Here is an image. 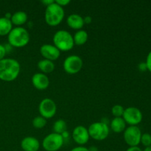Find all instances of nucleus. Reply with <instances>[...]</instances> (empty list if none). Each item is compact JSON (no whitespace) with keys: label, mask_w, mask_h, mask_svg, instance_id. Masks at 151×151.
Instances as JSON below:
<instances>
[{"label":"nucleus","mask_w":151,"mask_h":151,"mask_svg":"<svg viewBox=\"0 0 151 151\" xmlns=\"http://www.w3.org/2000/svg\"><path fill=\"white\" fill-rule=\"evenodd\" d=\"M21 66L13 58H4L0 60V80L5 82L15 81L20 73Z\"/></svg>","instance_id":"1"},{"label":"nucleus","mask_w":151,"mask_h":151,"mask_svg":"<svg viewBox=\"0 0 151 151\" xmlns=\"http://www.w3.org/2000/svg\"><path fill=\"white\" fill-rule=\"evenodd\" d=\"M8 44L13 47L21 48L29 43V34L25 28L22 27H16L13 28L7 35Z\"/></svg>","instance_id":"2"},{"label":"nucleus","mask_w":151,"mask_h":151,"mask_svg":"<svg viewBox=\"0 0 151 151\" xmlns=\"http://www.w3.org/2000/svg\"><path fill=\"white\" fill-rule=\"evenodd\" d=\"M65 13L63 7H60L55 2L46 7L45 22L49 26L56 27L60 24L64 18Z\"/></svg>","instance_id":"3"},{"label":"nucleus","mask_w":151,"mask_h":151,"mask_svg":"<svg viewBox=\"0 0 151 151\" xmlns=\"http://www.w3.org/2000/svg\"><path fill=\"white\" fill-rule=\"evenodd\" d=\"M53 43L56 48L60 51L67 52L72 50L75 46L73 35L68 31L60 29L57 31L53 35Z\"/></svg>","instance_id":"4"},{"label":"nucleus","mask_w":151,"mask_h":151,"mask_svg":"<svg viewBox=\"0 0 151 151\" xmlns=\"http://www.w3.org/2000/svg\"><path fill=\"white\" fill-rule=\"evenodd\" d=\"M89 137L97 141L106 139L109 135L110 128L108 124L103 122H96L91 124L88 128Z\"/></svg>","instance_id":"5"},{"label":"nucleus","mask_w":151,"mask_h":151,"mask_svg":"<svg viewBox=\"0 0 151 151\" xmlns=\"http://www.w3.org/2000/svg\"><path fill=\"white\" fill-rule=\"evenodd\" d=\"M64 139L60 134L52 133L43 139L42 147L46 151H58L63 146Z\"/></svg>","instance_id":"6"},{"label":"nucleus","mask_w":151,"mask_h":151,"mask_svg":"<svg viewBox=\"0 0 151 151\" xmlns=\"http://www.w3.org/2000/svg\"><path fill=\"white\" fill-rule=\"evenodd\" d=\"M142 134L138 126H129L124 131V140L130 147H136L140 144Z\"/></svg>","instance_id":"7"},{"label":"nucleus","mask_w":151,"mask_h":151,"mask_svg":"<svg viewBox=\"0 0 151 151\" xmlns=\"http://www.w3.org/2000/svg\"><path fill=\"white\" fill-rule=\"evenodd\" d=\"M63 69L65 72L70 75L78 73L82 69L83 62L82 58L78 55H69L63 62Z\"/></svg>","instance_id":"8"},{"label":"nucleus","mask_w":151,"mask_h":151,"mask_svg":"<svg viewBox=\"0 0 151 151\" xmlns=\"http://www.w3.org/2000/svg\"><path fill=\"white\" fill-rule=\"evenodd\" d=\"M122 118L125 123L130 126H137L142 121L143 115L141 111L136 107H128L124 111Z\"/></svg>","instance_id":"9"},{"label":"nucleus","mask_w":151,"mask_h":151,"mask_svg":"<svg viewBox=\"0 0 151 151\" xmlns=\"http://www.w3.org/2000/svg\"><path fill=\"white\" fill-rule=\"evenodd\" d=\"M38 111L42 117L44 119H50L55 115L57 111V106L55 103L50 98L42 100L38 106Z\"/></svg>","instance_id":"10"},{"label":"nucleus","mask_w":151,"mask_h":151,"mask_svg":"<svg viewBox=\"0 0 151 151\" xmlns=\"http://www.w3.org/2000/svg\"><path fill=\"white\" fill-rule=\"evenodd\" d=\"M72 136L74 141L80 145L86 144L90 138L88 129L82 125H79L74 128Z\"/></svg>","instance_id":"11"},{"label":"nucleus","mask_w":151,"mask_h":151,"mask_svg":"<svg viewBox=\"0 0 151 151\" xmlns=\"http://www.w3.org/2000/svg\"><path fill=\"white\" fill-rule=\"evenodd\" d=\"M40 53L46 60L54 61L58 59L60 55V51L56 48L54 45L46 44H44L40 48Z\"/></svg>","instance_id":"12"},{"label":"nucleus","mask_w":151,"mask_h":151,"mask_svg":"<svg viewBox=\"0 0 151 151\" xmlns=\"http://www.w3.org/2000/svg\"><path fill=\"white\" fill-rule=\"evenodd\" d=\"M32 83L36 89L45 90L50 86V80L47 75L42 72H39L32 75Z\"/></svg>","instance_id":"13"},{"label":"nucleus","mask_w":151,"mask_h":151,"mask_svg":"<svg viewBox=\"0 0 151 151\" xmlns=\"http://www.w3.org/2000/svg\"><path fill=\"white\" fill-rule=\"evenodd\" d=\"M21 147L24 151H38L40 148V142L35 137H27L21 142Z\"/></svg>","instance_id":"14"},{"label":"nucleus","mask_w":151,"mask_h":151,"mask_svg":"<svg viewBox=\"0 0 151 151\" xmlns=\"http://www.w3.org/2000/svg\"><path fill=\"white\" fill-rule=\"evenodd\" d=\"M66 23L70 28L73 29H78V30L82 29L85 24L83 18L80 15L75 14V13L68 16L66 19Z\"/></svg>","instance_id":"15"},{"label":"nucleus","mask_w":151,"mask_h":151,"mask_svg":"<svg viewBox=\"0 0 151 151\" xmlns=\"http://www.w3.org/2000/svg\"><path fill=\"white\" fill-rule=\"evenodd\" d=\"M126 128V123L122 117H114L111 122V129L116 134L124 132Z\"/></svg>","instance_id":"16"},{"label":"nucleus","mask_w":151,"mask_h":151,"mask_svg":"<svg viewBox=\"0 0 151 151\" xmlns=\"http://www.w3.org/2000/svg\"><path fill=\"white\" fill-rule=\"evenodd\" d=\"M10 21L13 24L21 27L27 22V14L24 11H17L12 15Z\"/></svg>","instance_id":"17"},{"label":"nucleus","mask_w":151,"mask_h":151,"mask_svg":"<svg viewBox=\"0 0 151 151\" xmlns=\"http://www.w3.org/2000/svg\"><path fill=\"white\" fill-rule=\"evenodd\" d=\"M13 29V24L10 19L4 17L0 18V36L7 35Z\"/></svg>","instance_id":"18"},{"label":"nucleus","mask_w":151,"mask_h":151,"mask_svg":"<svg viewBox=\"0 0 151 151\" xmlns=\"http://www.w3.org/2000/svg\"><path fill=\"white\" fill-rule=\"evenodd\" d=\"M38 68L42 72V73L46 75V74L51 73L54 71L55 64L51 60L44 59V60L38 61Z\"/></svg>","instance_id":"19"},{"label":"nucleus","mask_w":151,"mask_h":151,"mask_svg":"<svg viewBox=\"0 0 151 151\" xmlns=\"http://www.w3.org/2000/svg\"><path fill=\"white\" fill-rule=\"evenodd\" d=\"M88 33L86 31L83 29L78 30L73 35L74 44L78 46L83 45L88 41Z\"/></svg>","instance_id":"20"},{"label":"nucleus","mask_w":151,"mask_h":151,"mask_svg":"<svg viewBox=\"0 0 151 151\" xmlns=\"http://www.w3.org/2000/svg\"><path fill=\"white\" fill-rule=\"evenodd\" d=\"M67 129V125H66V122L63 119H58V120L55 121L53 125V130H54V133L58 134L61 135L63 133L66 131Z\"/></svg>","instance_id":"21"},{"label":"nucleus","mask_w":151,"mask_h":151,"mask_svg":"<svg viewBox=\"0 0 151 151\" xmlns=\"http://www.w3.org/2000/svg\"><path fill=\"white\" fill-rule=\"evenodd\" d=\"M46 125H47V119H44L41 116H36L32 120V126L37 129H41Z\"/></svg>","instance_id":"22"},{"label":"nucleus","mask_w":151,"mask_h":151,"mask_svg":"<svg viewBox=\"0 0 151 151\" xmlns=\"http://www.w3.org/2000/svg\"><path fill=\"white\" fill-rule=\"evenodd\" d=\"M125 109L121 105H115L112 107L111 112L114 117H122Z\"/></svg>","instance_id":"23"},{"label":"nucleus","mask_w":151,"mask_h":151,"mask_svg":"<svg viewBox=\"0 0 151 151\" xmlns=\"http://www.w3.org/2000/svg\"><path fill=\"white\" fill-rule=\"evenodd\" d=\"M140 143H142V145H144L145 147L151 146V134L148 133L142 134Z\"/></svg>","instance_id":"24"},{"label":"nucleus","mask_w":151,"mask_h":151,"mask_svg":"<svg viewBox=\"0 0 151 151\" xmlns=\"http://www.w3.org/2000/svg\"><path fill=\"white\" fill-rule=\"evenodd\" d=\"M145 63L146 65H147V70L150 72H151V51L148 53V55H147Z\"/></svg>","instance_id":"25"},{"label":"nucleus","mask_w":151,"mask_h":151,"mask_svg":"<svg viewBox=\"0 0 151 151\" xmlns=\"http://www.w3.org/2000/svg\"><path fill=\"white\" fill-rule=\"evenodd\" d=\"M55 2L58 4L59 6H60V7H63L64 6L69 4L70 3V1L69 0H56V1H55Z\"/></svg>","instance_id":"26"},{"label":"nucleus","mask_w":151,"mask_h":151,"mask_svg":"<svg viewBox=\"0 0 151 151\" xmlns=\"http://www.w3.org/2000/svg\"><path fill=\"white\" fill-rule=\"evenodd\" d=\"M6 50L4 48V46L2 44H0V60L4 58V56L6 55Z\"/></svg>","instance_id":"27"},{"label":"nucleus","mask_w":151,"mask_h":151,"mask_svg":"<svg viewBox=\"0 0 151 151\" xmlns=\"http://www.w3.org/2000/svg\"><path fill=\"white\" fill-rule=\"evenodd\" d=\"M139 69L141 72H145L147 70V65H146L145 62H142V63H140L138 66Z\"/></svg>","instance_id":"28"},{"label":"nucleus","mask_w":151,"mask_h":151,"mask_svg":"<svg viewBox=\"0 0 151 151\" xmlns=\"http://www.w3.org/2000/svg\"><path fill=\"white\" fill-rule=\"evenodd\" d=\"M70 151H88V150L87 147H83V146H78V147H74Z\"/></svg>","instance_id":"29"},{"label":"nucleus","mask_w":151,"mask_h":151,"mask_svg":"<svg viewBox=\"0 0 151 151\" xmlns=\"http://www.w3.org/2000/svg\"><path fill=\"white\" fill-rule=\"evenodd\" d=\"M126 151H142L140 147H139L138 146H136V147H129L127 149Z\"/></svg>","instance_id":"30"},{"label":"nucleus","mask_w":151,"mask_h":151,"mask_svg":"<svg viewBox=\"0 0 151 151\" xmlns=\"http://www.w3.org/2000/svg\"><path fill=\"white\" fill-rule=\"evenodd\" d=\"M55 1H53V0H43L42 1V3L44 4L45 6H49L51 4H52V3H54Z\"/></svg>","instance_id":"31"},{"label":"nucleus","mask_w":151,"mask_h":151,"mask_svg":"<svg viewBox=\"0 0 151 151\" xmlns=\"http://www.w3.org/2000/svg\"><path fill=\"white\" fill-rule=\"evenodd\" d=\"M83 20H84V23L87 24H90L91 22H92V19H91V16H86V17L83 19Z\"/></svg>","instance_id":"32"},{"label":"nucleus","mask_w":151,"mask_h":151,"mask_svg":"<svg viewBox=\"0 0 151 151\" xmlns=\"http://www.w3.org/2000/svg\"><path fill=\"white\" fill-rule=\"evenodd\" d=\"M4 46V48H5V50H6V52H9L10 51H11L12 50V48H13V47L12 46H10V44H5Z\"/></svg>","instance_id":"33"},{"label":"nucleus","mask_w":151,"mask_h":151,"mask_svg":"<svg viewBox=\"0 0 151 151\" xmlns=\"http://www.w3.org/2000/svg\"><path fill=\"white\" fill-rule=\"evenodd\" d=\"M88 151H99L98 148L97 147H95V146H91L89 148H88Z\"/></svg>","instance_id":"34"},{"label":"nucleus","mask_w":151,"mask_h":151,"mask_svg":"<svg viewBox=\"0 0 151 151\" xmlns=\"http://www.w3.org/2000/svg\"><path fill=\"white\" fill-rule=\"evenodd\" d=\"M11 17H12V14L10 13H7L5 14V16H4V18H6V19H10H10H11Z\"/></svg>","instance_id":"35"},{"label":"nucleus","mask_w":151,"mask_h":151,"mask_svg":"<svg viewBox=\"0 0 151 151\" xmlns=\"http://www.w3.org/2000/svg\"><path fill=\"white\" fill-rule=\"evenodd\" d=\"M142 151H151V146H150V147H145V148L144 149V150Z\"/></svg>","instance_id":"36"}]
</instances>
